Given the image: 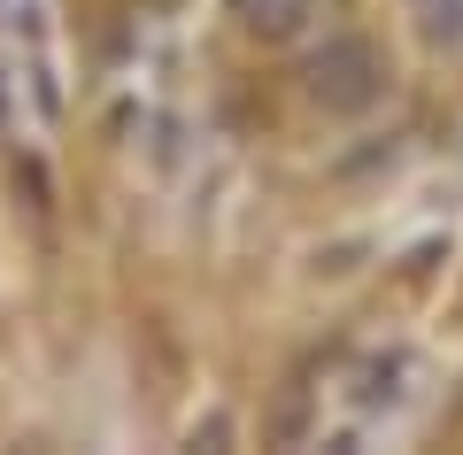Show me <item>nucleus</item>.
<instances>
[{
	"label": "nucleus",
	"instance_id": "1",
	"mask_svg": "<svg viewBox=\"0 0 463 455\" xmlns=\"http://www.w3.org/2000/svg\"><path fill=\"white\" fill-rule=\"evenodd\" d=\"M309 100H325L332 116H364L371 100L386 93V54L371 47V39H355V32H340V39H325V47L309 54Z\"/></svg>",
	"mask_w": 463,
	"mask_h": 455
},
{
	"label": "nucleus",
	"instance_id": "2",
	"mask_svg": "<svg viewBox=\"0 0 463 455\" xmlns=\"http://www.w3.org/2000/svg\"><path fill=\"white\" fill-rule=\"evenodd\" d=\"M232 16H240V32H255V39H294L301 24L317 16V0H232Z\"/></svg>",
	"mask_w": 463,
	"mask_h": 455
},
{
	"label": "nucleus",
	"instance_id": "3",
	"mask_svg": "<svg viewBox=\"0 0 463 455\" xmlns=\"http://www.w3.org/2000/svg\"><path fill=\"white\" fill-rule=\"evenodd\" d=\"M410 16L440 54H463V0H410Z\"/></svg>",
	"mask_w": 463,
	"mask_h": 455
}]
</instances>
